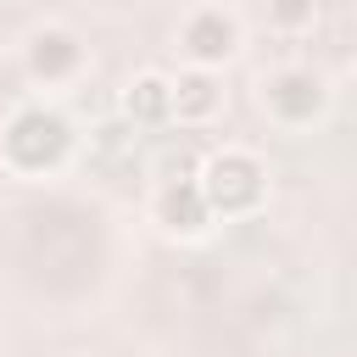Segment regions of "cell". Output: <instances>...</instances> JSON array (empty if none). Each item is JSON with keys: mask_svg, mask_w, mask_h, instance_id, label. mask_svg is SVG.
Wrapping results in <instances>:
<instances>
[{"mask_svg": "<svg viewBox=\"0 0 357 357\" xmlns=\"http://www.w3.org/2000/svg\"><path fill=\"white\" fill-rule=\"evenodd\" d=\"M229 50H234V22L218 17V11L195 17V28H190V56H195V67H212V61H223Z\"/></svg>", "mask_w": 357, "mask_h": 357, "instance_id": "cell-1", "label": "cell"}, {"mask_svg": "<svg viewBox=\"0 0 357 357\" xmlns=\"http://www.w3.org/2000/svg\"><path fill=\"white\" fill-rule=\"evenodd\" d=\"M212 106H218V95H212L206 67H195V73H184V78L173 84V112H178V117H206Z\"/></svg>", "mask_w": 357, "mask_h": 357, "instance_id": "cell-2", "label": "cell"}]
</instances>
